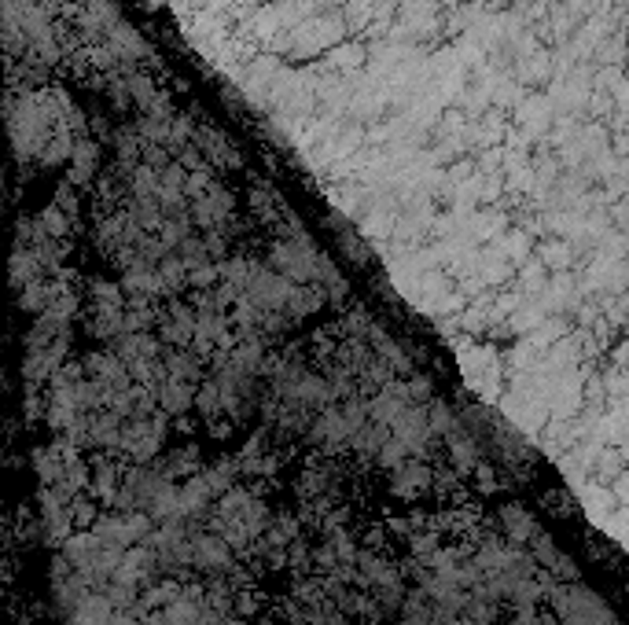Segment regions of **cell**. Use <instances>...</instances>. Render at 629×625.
<instances>
[{"label":"cell","instance_id":"cell-1","mask_svg":"<svg viewBox=\"0 0 629 625\" xmlns=\"http://www.w3.org/2000/svg\"><path fill=\"white\" fill-rule=\"evenodd\" d=\"M192 563L199 571H229L232 544L225 537H192Z\"/></svg>","mask_w":629,"mask_h":625},{"label":"cell","instance_id":"cell-2","mask_svg":"<svg viewBox=\"0 0 629 625\" xmlns=\"http://www.w3.org/2000/svg\"><path fill=\"white\" fill-rule=\"evenodd\" d=\"M431 467L428 464H419V460H408V464H401V467H394V493H401V497H416V493H424L428 485H431Z\"/></svg>","mask_w":629,"mask_h":625}]
</instances>
